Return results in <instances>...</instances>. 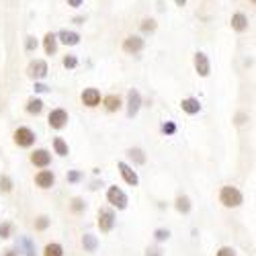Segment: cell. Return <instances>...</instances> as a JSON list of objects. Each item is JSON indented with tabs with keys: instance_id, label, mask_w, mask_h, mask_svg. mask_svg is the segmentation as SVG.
Wrapping results in <instances>:
<instances>
[{
	"instance_id": "obj_14",
	"label": "cell",
	"mask_w": 256,
	"mask_h": 256,
	"mask_svg": "<svg viewBox=\"0 0 256 256\" xmlns=\"http://www.w3.org/2000/svg\"><path fill=\"white\" fill-rule=\"evenodd\" d=\"M58 41H60V44H64V46H78L80 44V35L76 33V31H68V29H62L58 35Z\"/></svg>"
},
{
	"instance_id": "obj_39",
	"label": "cell",
	"mask_w": 256,
	"mask_h": 256,
	"mask_svg": "<svg viewBox=\"0 0 256 256\" xmlns=\"http://www.w3.org/2000/svg\"><path fill=\"white\" fill-rule=\"evenodd\" d=\"M146 256H162V252L158 248H148L146 250Z\"/></svg>"
},
{
	"instance_id": "obj_19",
	"label": "cell",
	"mask_w": 256,
	"mask_h": 256,
	"mask_svg": "<svg viewBox=\"0 0 256 256\" xmlns=\"http://www.w3.org/2000/svg\"><path fill=\"white\" fill-rule=\"evenodd\" d=\"M25 109H27V113H29V115H39L41 111H44V100L37 98V96H33V98H29V100H27Z\"/></svg>"
},
{
	"instance_id": "obj_2",
	"label": "cell",
	"mask_w": 256,
	"mask_h": 256,
	"mask_svg": "<svg viewBox=\"0 0 256 256\" xmlns=\"http://www.w3.org/2000/svg\"><path fill=\"white\" fill-rule=\"evenodd\" d=\"M12 140L18 148H31L35 144L37 136H35L33 130H29V127H16L14 134H12Z\"/></svg>"
},
{
	"instance_id": "obj_4",
	"label": "cell",
	"mask_w": 256,
	"mask_h": 256,
	"mask_svg": "<svg viewBox=\"0 0 256 256\" xmlns=\"http://www.w3.org/2000/svg\"><path fill=\"white\" fill-rule=\"evenodd\" d=\"M115 211L113 209H98V230L102 234H109L115 228Z\"/></svg>"
},
{
	"instance_id": "obj_17",
	"label": "cell",
	"mask_w": 256,
	"mask_h": 256,
	"mask_svg": "<svg viewBox=\"0 0 256 256\" xmlns=\"http://www.w3.org/2000/svg\"><path fill=\"white\" fill-rule=\"evenodd\" d=\"M102 104H104V109H106V111L115 113V111H119L121 106H123V100H121L119 94H106V96L102 98Z\"/></svg>"
},
{
	"instance_id": "obj_23",
	"label": "cell",
	"mask_w": 256,
	"mask_h": 256,
	"mask_svg": "<svg viewBox=\"0 0 256 256\" xmlns=\"http://www.w3.org/2000/svg\"><path fill=\"white\" fill-rule=\"evenodd\" d=\"M44 256H64V248H62V244H58V242H50V244L44 248Z\"/></svg>"
},
{
	"instance_id": "obj_15",
	"label": "cell",
	"mask_w": 256,
	"mask_h": 256,
	"mask_svg": "<svg viewBox=\"0 0 256 256\" xmlns=\"http://www.w3.org/2000/svg\"><path fill=\"white\" fill-rule=\"evenodd\" d=\"M180 109L186 113V115H197L201 111V102L193 96H188V98H182L180 100Z\"/></svg>"
},
{
	"instance_id": "obj_20",
	"label": "cell",
	"mask_w": 256,
	"mask_h": 256,
	"mask_svg": "<svg viewBox=\"0 0 256 256\" xmlns=\"http://www.w3.org/2000/svg\"><path fill=\"white\" fill-rule=\"evenodd\" d=\"M82 248L86 250V252H96V248H98V238L92 236V234H84V236H82Z\"/></svg>"
},
{
	"instance_id": "obj_1",
	"label": "cell",
	"mask_w": 256,
	"mask_h": 256,
	"mask_svg": "<svg viewBox=\"0 0 256 256\" xmlns=\"http://www.w3.org/2000/svg\"><path fill=\"white\" fill-rule=\"evenodd\" d=\"M220 203L228 209H236L244 203V195H242V190L238 186H232V184H226L222 186L220 190Z\"/></svg>"
},
{
	"instance_id": "obj_28",
	"label": "cell",
	"mask_w": 256,
	"mask_h": 256,
	"mask_svg": "<svg viewBox=\"0 0 256 256\" xmlns=\"http://www.w3.org/2000/svg\"><path fill=\"white\" fill-rule=\"evenodd\" d=\"M168 238H170V230H166V228L154 230V240H156V242H166Z\"/></svg>"
},
{
	"instance_id": "obj_35",
	"label": "cell",
	"mask_w": 256,
	"mask_h": 256,
	"mask_svg": "<svg viewBox=\"0 0 256 256\" xmlns=\"http://www.w3.org/2000/svg\"><path fill=\"white\" fill-rule=\"evenodd\" d=\"M25 50H27V52H33V50H37V39H35L33 35H29V37L25 39Z\"/></svg>"
},
{
	"instance_id": "obj_36",
	"label": "cell",
	"mask_w": 256,
	"mask_h": 256,
	"mask_svg": "<svg viewBox=\"0 0 256 256\" xmlns=\"http://www.w3.org/2000/svg\"><path fill=\"white\" fill-rule=\"evenodd\" d=\"M82 178V172H78V170H72V172H68V182H78Z\"/></svg>"
},
{
	"instance_id": "obj_18",
	"label": "cell",
	"mask_w": 256,
	"mask_h": 256,
	"mask_svg": "<svg viewBox=\"0 0 256 256\" xmlns=\"http://www.w3.org/2000/svg\"><path fill=\"white\" fill-rule=\"evenodd\" d=\"M44 50H46V54L48 56H56V52H58V37H56V33H46V37H44Z\"/></svg>"
},
{
	"instance_id": "obj_22",
	"label": "cell",
	"mask_w": 256,
	"mask_h": 256,
	"mask_svg": "<svg viewBox=\"0 0 256 256\" xmlns=\"http://www.w3.org/2000/svg\"><path fill=\"white\" fill-rule=\"evenodd\" d=\"M54 152L58 156H68L70 154V148H68L66 140H64V138H54Z\"/></svg>"
},
{
	"instance_id": "obj_16",
	"label": "cell",
	"mask_w": 256,
	"mask_h": 256,
	"mask_svg": "<svg viewBox=\"0 0 256 256\" xmlns=\"http://www.w3.org/2000/svg\"><path fill=\"white\" fill-rule=\"evenodd\" d=\"M232 29L234 31H238V33H242V31H246L248 29V16L244 14V12H236V14H232Z\"/></svg>"
},
{
	"instance_id": "obj_12",
	"label": "cell",
	"mask_w": 256,
	"mask_h": 256,
	"mask_svg": "<svg viewBox=\"0 0 256 256\" xmlns=\"http://www.w3.org/2000/svg\"><path fill=\"white\" fill-rule=\"evenodd\" d=\"M29 160H31V164L37 166V168H48V166L52 164V154L41 148V150H35V152L29 156Z\"/></svg>"
},
{
	"instance_id": "obj_7",
	"label": "cell",
	"mask_w": 256,
	"mask_h": 256,
	"mask_svg": "<svg viewBox=\"0 0 256 256\" xmlns=\"http://www.w3.org/2000/svg\"><path fill=\"white\" fill-rule=\"evenodd\" d=\"M144 39L140 37V35H130V37H125L123 39V52L125 54H132V56H136V54H140L142 50H144Z\"/></svg>"
},
{
	"instance_id": "obj_9",
	"label": "cell",
	"mask_w": 256,
	"mask_h": 256,
	"mask_svg": "<svg viewBox=\"0 0 256 256\" xmlns=\"http://www.w3.org/2000/svg\"><path fill=\"white\" fill-rule=\"evenodd\" d=\"M193 64H195V70H197V74H199L201 78H207V76H209V72H211V64H209L207 54L197 52L195 58H193Z\"/></svg>"
},
{
	"instance_id": "obj_6",
	"label": "cell",
	"mask_w": 256,
	"mask_h": 256,
	"mask_svg": "<svg viewBox=\"0 0 256 256\" xmlns=\"http://www.w3.org/2000/svg\"><path fill=\"white\" fill-rule=\"evenodd\" d=\"M68 121H70V117L64 109H54L48 115V123H50L52 130H64V127L68 125Z\"/></svg>"
},
{
	"instance_id": "obj_38",
	"label": "cell",
	"mask_w": 256,
	"mask_h": 256,
	"mask_svg": "<svg viewBox=\"0 0 256 256\" xmlns=\"http://www.w3.org/2000/svg\"><path fill=\"white\" fill-rule=\"evenodd\" d=\"M66 2H68V6H72V8H80L84 0H66Z\"/></svg>"
},
{
	"instance_id": "obj_26",
	"label": "cell",
	"mask_w": 256,
	"mask_h": 256,
	"mask_svg": "<svg viewBox=\"0 0 256 256\" xmlns=\"http://www.w3.org/2000/svg\"><path fill=\"white\" fill-rule=\"evenodd\" d=\"M62 64H64V68H66V70H74V68L78 66V58L72 56V54H68L66 58L62 60Z\"/></svg>"
},
{
	"instance_id": "obj_3",
	"label": "cell",
	"mask_w": 256,
	"mask_h": 256,
	"mask_svg": "<svg viewBox=\"0 0 256 256\" xmlns=\"http://www.w3.org/2000/svg\"><path fill=\"white\" fill-rule=\"evenodd\" d=\"M106 201H109L113 207L117 209H127V203H130V199H127V195L123 193V190L119 186H109V190H106Z\"/></svg>"
},
{
	"instance_id": "obj_32",
	"label": "cell",
	"mask_w": 256,
	"mask_h": 256,
	"mask_svg": "<svg viewBox=\"0 0 256 256\" xmlns=\"http://www.w3.org/2000/svg\"><path fill=\"white\" fill-rule=\"evenodd\" d=\"M70 207H72V211H74V213H82L84 209H86V205H84V201H82L80 197L72 199V205H70Z\"/></svg>"
},
{
	"instance_id": "obj_29",
	"label": "cell",
	"mask_w": 256,
	"mask_h": 256,
	"mask_svg": "<svg viewBox=\"0 0 256 256\" xmlns=\"http://www.w3.org/2000/svg\"><path fill=\"white\" fill-rule=\"evenodd\" d=\"M142 31H144V33L156 31V20H154V18H144V20H142Z\"/></svg>"
},
{
	"instance_id": "obj_25",
	"label": "cell",
	"mask_w": 256,
	"mask_h": 256,
	"mask_svg": "<svg viewBox=\"0 0 256 256\" xmlns=\"http://www.w3.org/2000/svg\"><path fill=\"white\" fill-rule=\"evenodd\" d=\"M12 190V180L8 174H0V193H10Z\"/></svg>"
},
{
	"instance_id": "obj_5",
	"label": "cell",
	"mask_w": 256,
	"mask_h": 256,
	"mask_svg": "<svg viewBox=\"0 0 256 256\" xmlns=\"http://www.w3.org/2000/svg\"><path fill=\"white\" fill-rule=\"evenodd\" d=\"M48 62L46 60H33L29 66H27V74L33 78V80H44L48 76Z\"/></svg>"
},
{
	"instance_id": "obj_27",
	"label": "cell",
	"mask_w": 256,
	"mask_h": 256,
	"mask_svg": "<svg viewBox=\"0 0 256 256\" xmlns=\"http://www.w3.org/2000/svg\"><path fill=\"white\" fill-rule=\"evenodd\" d=\"M50 222H52V220H50L48 216H39V218L35 220V230H37V232L48 230V228H50Z\"/></svg>"
},
{
	"instance_id": "obj_10",
	"label": "cell",
	"mask_w": 256,
	"mask_h": 256,
	"mask_svg": "<svg viewBox=\"0 0 256 256\" xmlns=\"http://www.w3.org/2000/svg\"><path fill=\"white\" fill-rule=\"evenodd\" d=\"M117 168H119V172H121V178L130 184V186H138L140 184V176H138V172L130 166V164H125V162H119L117 164Z\"/></svg>"
},
{
	"instance_id": "obj_24",
	"label": "cell",
	"mask_w": 256,
	"mask_h": 256,
	"mask_svg": "<svg viewBox=\"0 0 256 256\" xmlns=\"http://www.w3.org/2000/svg\"><path fill=\"white\" fill-rule=\"evenodd\" d=\"M127 156H130L136 164H146V154L142 148H132V150H127Z\"/></svg>"
},
{
	"instance_id": "obj_31",
	"label": "cell",
	"mask_w": 256,
	"mask_h": 256,
	"mask_svg": "<svg viewBox=\"0 0 256 256\" xmlns=\"http://www.w3.org/2000/svg\"><path fill=\"white\" fill-rule=\"evenodd\" d=\"M162 134H166V136H174V134H176V125H174L172 121L162 123Z\"/></svg>"
},
{
	"instance_id": "obj_30",
	"label": "cell",
	"mask_w": 256,
	"mask_h": 256,
	"mask_svg": "<svg viewBox=\"0 0 256 256\" xmlns=\"http://www.w3.org/2000/svg\"><path fill=\"white\" fill-rule=\"evenodd\" d=\"M10 232H12V226L8 222L0 224V238H2V240H8L10 238Z\"/></svg>"
},
{
	"instance_id": "obj_13",
	"label": "cell",
	"mask_w": 256,
	"mask_h": 256,
	"mask_svg": "<svg viewBox=\"0 0 256 256\" xmlns=\"http://www.w3.org/2000/svg\"><path fill=\"white\" fill-rule=\"evenodd\" d=\"M82 98V104H86L88 109H94V106L100 104V92L98 88H84V92L80 94Z\"/></svg>"
},
{
	"instance_id": "obj_37",
	"label": "cell",
	"mask_w": 256,
	"mask_h": 256,
	"mask_svg": "<svg viewBox=\"0 0 256 256\" xmlns=\"http://www.w3.org/2000/svg\"><path fill=\"white\" fill-rule=\"evenodd\" d=\"M35 92H50V86H48V84L35 82Z\"/></svg>"
},
{
	"instance_id": "obj_11",
	"label": "cell",
	"mask_w": 256,
	"mask_h": 256,
	"mask_svg": "<svg viewBox=\"0 0 256 256\" xmlns=\"http://www.w3.org/2000/svg\"><path fill=\"white\" fill-rule=\"evenodd\" d=\"M35 184L39 188L48 190V188H52L56 184V174L52 172V170H39V172L35 174Z\"/></svg>"
},
{
	"instance_id": "obj_34",
	"label": "cell",
	"mask_w": 256,
	"mask_h": 256,
	"mask_svg": "<svg viewBox=\"0 0 256 256\" xmlns=\"http://www.w3.org/2000/svg\"><path fill=\"white\" fill-rule=\"evenodd\" d=\"M216 256H236V250H234L232 246H222V248L216 252Z\"/></svg>"
},
{
	"instance_id": "obj_21",
	"label": "cell",
	"mask_w": 256,
	"mask_h": 256,
	"mask_svg": "<svg viewBox=\"0 0 256 256\" xmlns=\"http://www.w3.org/2000/svg\"><path fill=\"white\" fill-rule=\"evenodd\" d=\"M174 207H176V211H178V213L186 216V213L190 211V207H193V205H190V199H188L186 195H178V197H176V201H174Z\"/></svg>"
},
{
	"instance_id": "obj_41",
	"label": "cell",
	"mask_w": 256,
	"mask_h": 256,
	"mask_svg": "<svg viewBox=\"0 0 256 256\" xmlns=\"http://www.w3.org/2000/svg\"><path fill=\"white\" fill-rule=\"evenodd\" d=\"M176 6H186V0H174Z\"/></svg>"
},
{
	"instance_id": "obj_8",
	"label": "cell",
	"mask_w": 256,
	"mask_h": 256,
	"mask_svg": "<svg viewBox=\"0 0 256 256\" xmlns=\"http://www.w3.org/2000/svg\"><path fill=\"white\" fill-rule=\"evenodd\" d=\"M140 106H142V94L132 88L130 92H127V117H136L140 113Z\"/></svg>"
},
{
	"instance_id": "obj_40",
	"label": "cell",
	"mask_w": 256,
	"mask_h": 256,
	"mask_svg": "<svg viewBox=\"0 0 256 256\" xmlns=\"http://www.w3.org/2000/svg\"><path fill=\"white\" fill-rule=\"evenodd\" d=\"M2 256H20V252H16V250L8 248V250H4V254H2Z\"/></svg>"
},
{
	"instance_id": "obj_33",
	"label": "cell",
	"mask_w": 256,
	"mask_h": 256,
	"mask_svg": "<svg viewBox=\"0 0 256 256\" xmlns=\"http://www.w3.org/2000/svg\"><path fill=\"white\" fill-rule=\"evenodd\" d=\"M20 244L25 246V252H27V256H37V254H35V246H33V242H31L29 238H23V240H20Z\"/></svg>"
}]
</instances>
